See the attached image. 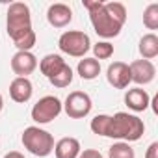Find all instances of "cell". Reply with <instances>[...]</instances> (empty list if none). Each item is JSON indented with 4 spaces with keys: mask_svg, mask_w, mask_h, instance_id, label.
I'll return each mask as SVG.
<instances>
[{
    "mask_svg": "<svg viewBox=\"0 0 158 158\" xmlns=\"http://www.w3.org/2000/svg\"><path fill=\"white\" fill-rule=\"evenodd\" d=\"M6 28L8 35L11 37L13 45L19 50H28L35 45V32L32 28V13L28 4L24 2H13L8 8V17H6Z\"/></svg>",
    "mask_w": 158,
    "mask_h": 158,
    "instance_id": "cell-1",
    "label": "cell"
},
{
    "mask_svg": "<svg viewBox=\"0 0 158 158\" xmlns=\"http://www.w3.org/2000/svg\"><path fill=\"white\" fill-rule=\"evenodd\" d=\"M84 8L89 11L91 26L99 37L112 39V37H117L121 34L125 23H121L119 19L110 15V11L106 10V4L102 0H84Z\"/></svg>",
    "mask_w": 158,
    "mask_h": 158,
    "instance_id": "cell-2",
    "label": "cell"
},
{
    "mask_svg": "<svg viewBox=\"0 0 158 158\" xmlns=\"http://www.w3.org/2000/svg\"><path fill=\"white\" fill-rule=\"evenodd\" d=\"M143 134H145V123L138 115H132L127 112H117V114L110 115L106 138L123 139L125 143H130V141L141 139Z\"/></svg>",
    "mask_w": 158,
    "mask_h": 158,
    "instance_id": "cell-3",
    "label": "cell"
},
{
    "mask_svg": "<svg viewBox=\"0 0 158 158\" xmlns=\"http://www.w3.org/2000/svg\"><path fill=\"white\" fill-rule=\"evenodd\" d=\"M21 141H23V145H24V149L28 152H32L34 156H39V158H45V156H48L54 151V138H52V134L43 130V128H39V127L24 128Z\"/></svg>",
    "mask_w": 158,
    "mask_h": 158,
    "instance_id": "cell-4",
    "label": "cell"
},
{
    "mask_svg": "<svg viewBox=\"0 0 158 158\" xmlns=\"http://www.w3.org/2000/svg\"><path fill=\"white\" fill-rule=\"evenodd\" d=\"M58 47L63 54H69L73 58H84L88 54V50L91 48V41H89V35L86 32L67 30L60 35Z\"/></svg>",
    "mask_w": 158,
    "mask_h": 158,
    "instance_id": "cell-5",
    "label": "cell"
},
{
    "mask_svg": "<svg viewBox=\"0 0 158 158\" xmlns=\"http://www.w3.org/2000/svg\"><path fill=\"white\" fill-rule=\"evenodd\" d=\"M63 106H61V101L54 95H45L41 97L34 108H32V119L39 125H47L50 121H54L60 114H61Z\"/></svg>",
    "mask_w": 158,
    "mask_h": 158,
    "instance_id": "cell-6",
    "label": "cell"
},
{
    "mask_svg": "<svg viewBox=\"0 0 158 158\" xmlns=\"http://www.w3.org/2000/svg\"><path fill=\"white\" fill-rule=\"evenodd\" d=\"M61 106H63V112L71 119H84V117L89 115V112L93 108V102H91V97L86 91H73V93L67 95V99Z\"/></svg>",
    "mask_w": 158,
    "mask_h": 158,
    "instance_id": "cell-7",
    "label": "cell"
},
{
    "mask_svg": "<svg viewBox=\"0 0 158 158\" xmlns=\"http://www.w3.org/2000/svg\"><path fill=\"white\" fill-rule=\"evenodd\" d=\"M128 69H130V80L138 84V88L151 84L156 76V67L149 60H136L128 65Z\"/></svg>",
    "mask_w": 158,
    "mask_h": 158,
    "instance_id": "cell-8",
    "label": "cell"
},
{
    "mask_svg": "<svg viewBox=\"0 0 158 158\" xmlns=\"http://www.w3.org/2000/svg\"><path fill=\"white\" fill-rule=\"evenodd\" d=\"M106 80L115 89L128 88V84L132 82L130 80V69H128V65L125 61H114V63H110L108 69H106Z\"/></svg>",
    "mask_w": 158,
    "mask_h": 158,
    "instance_id": "cell-9",
    "label": "cell"
},
{
    "mask_svg": "<svg viewBox=\"0 0 158 158\" xmlns=\"http://www.w3.org/2000/svg\"><path fill=\"white\" fill-rule=\"evenodd\" d=\"M37 69V58L28 52V50H17L11 58V71L21 76V78H28V74H32Z\"/></svg>",
    "mask_w": 158,
    "mask_h": 158,
    "instance_id": "cell-10",
    "label": "cell"
},
{
    "mask_svg": "<svg viewBox=\"0 0 158 158\" xmlns=\"http://www.w3.org/2000/svg\"><path fill=\"white\" fill-rule=\"evenodd\" d=\"M47 21L50 26L54 28H65L71 21H73V10L67 4H50L47 10Z\"/></svg>",
    "mask_w": 158,
    "mask_h": 158,
    "instance_id": "cell-11",
    "label": "cell"
},
{
    "mask_svg": "<svg viewBox=\"0 0 158 158\" xmlns=\"http://www.w3.org/2000/svg\"><path fill=\"white\" fill-rule=\"evenodd\" d=\"M32 93H34V86L30 82V78H13L11 84H10V97L19 102V104H24L32 99Z\"/></svg>",
    "mask_w": 158,
    "mask_h": 158,
    "instance_id": "cell-12",
    "label": "cell"
},
{
    "mask_svg": "<svg viewBox=\"0 0 158 158\" xmlns=\"http://www.w3.org/2000/svg\"><path fill=\"white\" fill-rule=\"evenodd\" d=\"M149 102H151V97L141 88H132V89H128L125 93V104L132 112H143V110H147L151 106Z\"/></svg>",
    "mask_w": 158,
    "mask_h": 158,
    "instance_id": "cell-13",
    "label": "cell"
},
{
    "mask_svg": "<svg viewBox=\"0 0 158 158\" xmlns=\"http://www.w3.org/2000/svg\"><path fill=\"white\" fill-rule=\"evenodd\" d=\"M82 147L76 138H61L58 143H54V154L56 158H78Z\"/></svg>",
    "mask_w": 158,
    "mask_h": 158,
    "instance_id": "cell-14",
    "label": "cell"
},
{
    "mask_svg": "<svg viewBox=\"0 0 158 158\" xmlns=\"http://www.w3.org/2000/svg\"><path fill=\"white\" fill-rule=\"evenodd\" d=\"M76 73L80 74L82 80H95L101 74V61L95 58H84V60L78 61Z\"/></svg>",
    "mask_w": 158,
    "mask_h": 158,
    "instance_id": "cell-15",
    "label": "cell"
},
{
    "mask_svg": "<svg viewBox=\"0 0 158 158\" xmlns=\"http://www.w3.org/2000/svg\"><path fill=\"white\" fill-rule=\"evenodd\" d=\"M138 50L141 54V60H154L158 56V35L156 34H145L139 39Z\"/></svg>",
    "mask_w": 158,
    "mask_h": 158,
    "instance_id": "cell-16",
    "label": "cell"
},
{
    "mask_svg": "<svg viewBox=\"0 0 158 158\" xmlns=\"http://www.w3.org/2000/svg\"><path fill=\"white\" fill-rule=\"evenodd\" d=\"M37 65H39V71H41L47 78H52V76L65 65V60H63L60 54H47Z\"/></svg>",
    "mask_w": 158,
    "mask_h": 158,
    "instance_id": "cell-17",
    "label": "cell"
},
{
    "mask_svg": "<svg viewBox=\"0 0 158 158\" xmlns=\"http://www.w3.org/2000/svg\"><path fill=\"white\" fill-rule=\"evenodd\" d=\"M48 82L54 86V88H67V86H71V82H73V69L65 63L52 78H48Z\"/></svg>",
    "mask_w": 158,
    "mask_h": 158,
    "instance_id": "cell-18",
    "label": "cell"
},
{
    "mask_svg": "<svg viewBox=\"0 0 158 158\" xmlns=\"http://www.w3.org/2000/svg\"><path fill=\"white\" fill-rule=\"evenodd\" d=\"M108 158H136V152L128 143L117 141L108 149Z\"/></svg>",
    "mask_w": 158,
    "mask_h": 158,
    "instance_id": "cell-19",
    "label": "cell"
},
{
    "mask_svg": "<svg viewBox=\"0 0 158 158\" xmlns=\"http://www.w3.org/2000/svg\"><path fill=\"white\" fill-rule=\"evenodd\" d=\"M143 26L147 30L158 28V4H149L143 11Z\"/></svg>",
    "mask_w": 158,
    "mask_h": 158,
    "instance_id": "cell-20",
    "label": "cell"
},
{
    "mask_svg": "<svg viewBox=\"0 0 158 158\" xmlns=\"http://www.w3.org/2000/svg\"><path fill=\"white\" fill-rule=\"evenodd\" d=\"M108 123H110V115H106V114H99V115H95V117L91 119L89 128H91L93 134H97V136H104V138H106Z\"/></svg>",
    "mask_w": 158,
    "mask_h": 158,
    "instance_id": "cell-21",
    "label": "cell"
},
{
    "mask_svg": "<svg viewBox=\"0 0 158 158\" xmlns=\"http://www.w3.org/2000/svg\"><path fill=\"white\" fill-rule=\"evenodd\" d=\"M93 54L95 60H108L114 56V45L110 41H99L97 45H93Z\"/></svg>",
    "mask_w": 158,
    "mask_h": 158,
    "instance_id": "cell-22",
    "label": "cell"
},
{
    "mask_svg": "<svg viewBox=\"0 0 158 158\" xmlns=\"http://www.w3.org/2000/svg\"><path fill=\"white\" fill-rule=\"evenodd\" d=\"M78 158H102V154L95 149H84V151H80Z\"/></svg>",
    "mask_w": 158,
    "mask_h": 158,
    "instance_id": "cell-23",
    "label": "cell"
},
{
    "mask_svg": "<svg viewBox=\"0 0 158 158\" xmlns=\"http://www.w3.org/2000/svg\"><path fill=\"white\" fill-rule=\"evenodd\" d=\"M145 158H158V141H152V143L147 147Z\"/></svg>",
    "mask_w": 158,
    "mask_h": 158,
    "instance_id": "cell-24",
    "label": "cell"
},
{
    "mask_svg": "<svg viewBox=\"0 0 158 158\" xmlns=\"http://www.w3.org/2000/svg\"><path fill=\"white\" fill-rule=\"evenodd\" d=\"M4 158H24V154L19 152V151H10V152L4 154Z\"/></svg>",
    "mask_w": 158,
    "mask_h": 158,
    "instance_id": "cell-25",
    "label": "cell"
},
{
    "mask_svg": "<svg viewBox=\"0 0 158 158\" xmlns=\"http://www.w3.org/2000/svg\"><path fill=\"white\" fill-rule=\"evenodd\" d=\"M2 108H4V99H2V95H0V112H2Z\"/></svg>",
    "mask_w": 158,
    "mask_h": 158,
    "instance_id": "cell-26",
    "label": "cell"
}]
</instances>
